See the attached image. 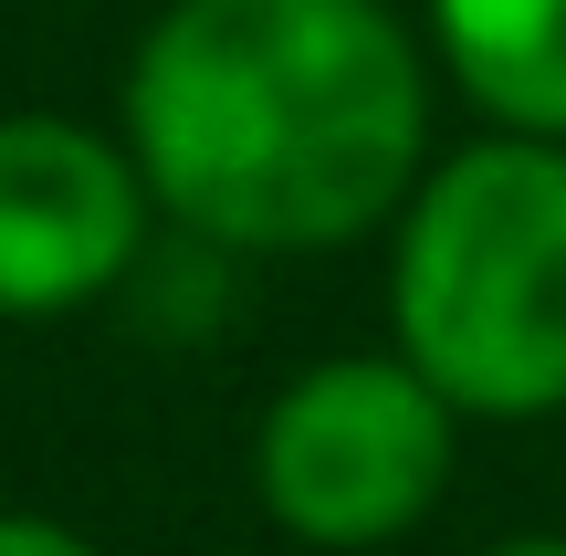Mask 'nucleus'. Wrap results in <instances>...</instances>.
<instances>
[{"label":"nucleus","mask_w":566,"mask_h":556,"mask_svg":"<svg viewBox=\"0 0 566 556\" xmlns=\"http://www.w3.org/2000/svg\"><path fill=\"white\" fill-rule=\"evenodd\" d=\"M430 95V42L388 0H168L126 53L116 137L168 231L294 263L399 221Z\"/></svg>","instance_id":"1"},{"label":"nucleus","mask_w":566,"mask_h":556,"mask_svg":"<svg viewBox=\"0 0 566 556\" xmlns=\"http://www.w3.org/2000/svg\"><path fill=\"white\" fill-rule=\"evenodd\" d=\"M388 347L462 420L566 410V137L483 126L388 221Z\"/></svg>","instance_id":"2"},{"label":"nucleus","mask_w":566,"mask_h":556,"mask_svg":"<svg viewBox=\"0 0 566 556\" xmlns=\"http://www.w3.org/2000/svg\"><path fill=\"white\" fill-rule=\"evenodd\" d=\"M462 462V410L399 347H346L294 368L252 420V494L294 546L367 556L430 525Z\"/></svg>","instance_id":"3"},{"label":"nucleus","mask_w":566,"mask_h":556,"mask_svg":"<svg viewBox=\"0 0 566 556\" xmlns=\"http://www.w3.org/2000/svg\"><path fill=\"white\" fill-rule=\"evenodd\" d=\"M147 231H158V200L116 126L63 105L0 116V326H53L105 305L147 263Z\"/></svg>","instance_id":"4"},{"label":"nucleus","mask_w":566,"mask_h":556,"mask_svg":"<svg viewBox=\"0 0 566 556\" xmlns=\"http://www.w3.org/2000/svg\"><path fill=\"white\" fill-rule=\"evenodd\" d=\"M430 74L514 137H566V0H420Z\"/></svg>","instance_id":"5"},{"label":"nucleus","mask_w":566,"mask_h":556,"mask_svg":"<svg viewBox=\"0 0 566 556\" xmlns=\"http://www.w3.org/2000/svg\"><path fill=\"white\" fill-rule=\"evenodd\" d=\"M0 556H105V546L74 536L63 515H0Z\"/></svg>","instance_id":"6"},{"label":"nucleus","mask_w":566,"mask_h":556,"mask_svg":"<svg viewBox=\"0 0 566 556\" xmlns=\"http://www.w3.org/2000/svg\"><path fill=\"white\" fill-rule=\"evenodd\" d=\"M472 556H566V536H493V546H472Z\"/></svg>","instance_id":"7"}]
</instances>
